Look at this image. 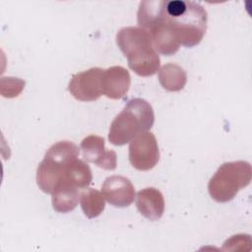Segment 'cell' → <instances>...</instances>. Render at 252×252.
<instances>
[{
  "label": "cell",
  "mask_w": 252,
  "mask_h": 252,
  "mask_svg": "<svg viewBox=\"0 0 252 252\" xmlns=\"http://www.w3.org/2000/svg\"><path fill=\"white\" fill-rule=\"evenodd\" d=\"M154 3L158 18L181 45L193 47L201 42L207 31L208 14L200 3L184 0H154Z\"/></svg>",
  "instance_id": "1"
},
{
  "label": "cell",
  "mask_w": 252,
  "mask_h": 252,
  "mask_svg": "<svg viewBox=\"0 0 252 252\" xmlns=\"http://www.w3.org/2000/svg\"><path fill=\"white\" fill-rule=\"evenodd\" d=\"M116 43L127 58L129 68L141 77L156 74L160 59L150 34L139 27H124L116 33Z\"/></svg>",
  "instance_id": "2"
},
{
  "label": "cell",
  "mask_w": 252,
  "mask_h": 252,
  "mask_svg": "<svg viewBox=\"0 0 252 252\" xmlns=\"http://www.w3.org/2000/svg\"><path fill=\"white\" fill-rule=\"evenodd\" d=\"M154 122L152 105L143 98H132L111 122L108 140L114 146H123L139 134L150 130Z\"/></svg>",
  "instance_id": "3"
},
{
  "label": "cell",
  "mask_w": 252,
  "mask_h": 252,
  "mask_svg": "<svg viewBox=\"0 0 252 252\" xmlns=\"http://www.w3.org/2000/svg\"><path fill=\"white\" fill-rule=\"evenodd\" d=\"M251 177L252 168L248 161L224 162L211 177L209 194L218 203L231 201L241 189L250 184Z\"/></svg>",
  "instance_id": "4"
},
{
  "label": "cell",
  "mask_w": 252,
  "mask_h": 252,
  "mask_svg": "<svg viewBox=\"0 0 252 252\" xmlns=\"http://www.w3.org/2000/svg\"><path fill=\"white\" fill-rule=\"evenodd\" d=\"M79 155V148L71 141L53 144L36 169V183L39 189L51 194L56 183L64 176L65 170Z\"/></svg>",
  "instance_id": "5"
},
{
  "label": "cell",
  "mask_w": 252,
  "mask_h": 252,
  "mask_svg": "<svg viewBox=\"0 0 252 252\" xmlns=\"http://www.w3.org/2000/svg\"><path fill=\"white\" fill-rule=\"evenodd\" d=\"M159 159V150L156 136L144 132L130 141L129 160L132 166L141 171L154 168Z\"/></svg>",
  "instance_id": "6"
},
{
  "label": "cell",
  "mask_w": 252,
  "mask_h": 252,
  "mask_svg": "<svg viewBox=\"0 0 252 252\" xmlns=\"http://www.w3.org/2000/svg\"><path fill=\"white\" fill-rule=\"evenodd\" d=\"M104 69L93 67L74 74L68 85V91L80 101H94L102 94L101 79Z\"/></svg>",
  "instance_id": "7"
},
{
  "label": "cell",
  "mask_w": 252,
  "mask_h": 252,
  "mask_svg": "<svg viewBox=\"0 0 252 252\" xmlns=\"http://www.w3.org/2000/svg\"><path fill=\"white\" fill-rule=\"evenodd\" d=\"M83 158L98 167L106 170H114L117 166V156L114 151L106 150L104 139L97 135L86 137L80 146Z\"/></svg>",
  "instance_id": "8"
},
{
  "label": "cell",
  "mask_w": 252,
  "mask_h": 252,
  "mask_svg": "<svg viewBox=\"0 0 252 252\" xmlns=\"http://www.w3.org/2000/svg\"><path fill=\"white\" fill-rule=\"evenodd\" d=\"M101 193L104 199L116 208L128 207L135 199V188L132 182L122 175H111L105 178Z\"/></svg>",
  "instance_id": "9"
},
{
  "label": "cell",
  "mask_w": 252,
  "mask_h": 252,
  "mask_svg": "<svg viewBox=\"0 0 252 252\" xmlns=\"http://www.w3.org/2000/svg\"><path fill=\"white\" fill-rule=\"evenodd\" d=\"M131 76L122 66H111L104 69L101 79L102 94L110 99L122 98L129 91Z\"/></svg>",
  "instance_id": "10"
},
{
  "label": "cell",
  "mask_w": 252,
  "mask_h": 252,
  "mask_svg": "<svg viewBox=\"0 0 252 252\" xmlns=\"http://www.w3.org/2000/svg\"><path fill=\"white\" fill-rule=\"evenodd\" d=\"M136 206L143 217L152 221L158 220L164 212L163 196L155 187L144 188L137 193Z\"/></svg>",
  "instance_id": "11"
},
{
  "label": "cell",
  "mask_w": 252,
  "mask_h": 252,
  "mask_svg": "<svg viewBox=\"0 0 252 252\" xmlns=\"http://www.w3.org/2000/svg\"><path fill=\"white\" fill-rule=\"evenodd\" d=\"M51 195L53 210L61 214L72 212L77 207L81 196L78 187L72 184L65 176L56 183Z\"/></svg>",
  "instance_id": "12"
},
{
  "label": "cell",
  "mask_w": 252,
  "mask_h": 252,
  "mask_svg": "<svg viewBox=\"0 0 252 252\" xmlns=\"http://www.w3.org/2000/svg\"><path fill=\"white\" fill-rule=\"evenodd\" d=\"M160 86L168 92L181 91L187 83L186 71L175 63L164 64L158 70Z\"/></svg>",
  "instance_id": "13"
},
{
  "label": "cell",
  "mask_w": 252,
  "mask_h": 252,
  "mask_svg": "<svg viewBox=\"0 0 252 252\" xmlns=\"http://www.w3.org/2000/svg\"><path fill=\"white\" fill-rule=\"evenodd\" d=\"M80 203L83 213L88 219H94L98 217L105 208L102 193L94 188H89L81 194Z\"/></svg>",
  "instance_id": "14"
},
{
  "label": "cell",
  "mask_w": 252,
  "mask_h": 252,
  "mask_svg": "<svg viewBox=\"0 0 252 252\" xmlns=\"http://www.w3.org/2000/svg\"><path fill=\"white\" fill-rule=\"evenodd\" d=\"M64 176L78 188L88 187L93 180V174L90 166L84 160L79 158H76L68 165Z\"/></svg>",
  "instance_id": "15"
},
{
  "label": "cell",
  "mask_w": 252,
  "mask_h": 252,
  "mask_svg": "<svg viewBox=\"0 0 252 252\" xmlns=\"http://www.w3.org/2000/svg\"><path fill=\"white\" fill-rule=\"evenodd\" d=\"M25 81L14 77H3L1 79V94L5 97L18 96L25 88Z\"/></svg>",
  "instance_id": "16"
}]
</instances>
